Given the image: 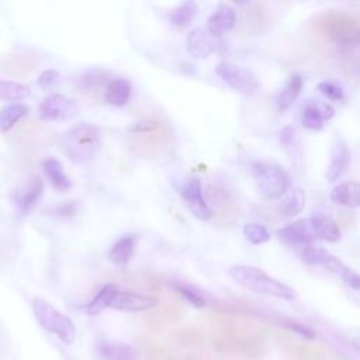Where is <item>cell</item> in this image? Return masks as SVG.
Here are the masks:
<instances>
[{
	"mask_svg": "<svg viewBox=\"0 0 360 360\" xmlns=\"http://www.w3.org/2000/svg\"><path fill=\"white\" fill-rule=\"evenodd\" d=\"M229 276L236 284L252 292L287 301L295 298V291L290 285L271 277L259 267L249 264H235L229 269Z\"/></svg>",
	"mask_w": 360,
	"mask_h": 360,
	"instance_id": "7a4b0ae2",
	"label": "cell"
},
{
	"mask_svg": "<svg viewBox=\"0 0 360 360\" xmlns=\"http://www.w3.org/2000/svg\"><path fill=\"white\" fill-rule=\"evenodd\" d=\"M173 288L177 291L179 295H181L193 307H195V308H204L205 307V298L193 285L183 284V283H174Z\"/></svg>",
	"mask_w": 360,
	"mask_h": 360,
	"instance_id": "e575fe53",
	"label": "cell"
},
{
	"mask_svg": "<svg viewBox=\"0 0 360 360\" xmlns=\"http://www.w3.org/2000/svg\"><path fill=\"white\" fill-rule=\"evenodd\" d=\"M243 235L252 245H263L270 240V232L264 225L257 222H248L243 225Z\"/></svg>",
	"mask_w": 360,
	"mask_h": 360,
	"instance_id": "836d02e7",
	"label": "cell"
},
{
	"mask_svg": "<svg viewBox=\"0 0 360 360\" xmlns=\"http://www.w3.org/2000/svg\"><path fill=\"white\" fill-rule=\"evenodd\" d=\"M304 87V77L300 73L291 75L277 94L276 104L280 111L288 110L300 97Z\"/></svg>",
	"mask_w": 360,
	"mask_h": 360,
	"instance_id": "7402d4cb",
	"label": "cell"
},
{
	"mask_svg": "<svg viewBox=\"0 0 360 360\" xmlns=\"http://www.w3.org/2000/svg\"><path fill=\"white\" fill-rule=\"evenodd\" d=\"M97 350L104 360H135L136 357L135 347L125 342H98Z\"/></svg>",
	"mask_w": 360,
	"mask_h": 360,
	"instance_id": "cb8c5ba5",
	"label": "cell"
},
{
	"mask_svg": "<svg viewBox=\"0 0 360 360\" xmlns=\"http://www.w3.org/2000/svg\"><path fill=\"white\" fill-rule=\"evenodd\" d=\"M42 180L38 176L27 179L13 193V202L21 214H27L42 194Z\"/></svg>",
	"mask_w": 360,
	"mask_h": 360,
	"instance_id": "2e32d148",
	"label": "cell"
},
{
	"mask_svg": "<svg viewBox=\"0 0 360 360\" xmlns=\"http://www.w3.org/2000/svg\"><path fill=\"white\" fill-rule=\"evenodd\" d=\"M197 4L194 1H184L169 13V21L174 27H187L197 14Z\"/></svg>",
	"mask_w": 360,
	"mask_h": 360,
	"instance_id": "1f68e13d",
	"label": "cell"
},
{
	"mask_svg": "<svg viewBox=\"0 0 360 360\" xmlns=\"http://www.w3.org/2000/svg\"><path fill=\"white\" fill-rule=\"evenodd\" d=\"M280 145L291 160L301 158V146L294 127L285 125L280 129Z\"/></svg>",
	"mask_w": 360,
	"mask_h": 360,
	"instance_id": "4dcf8cb0",
	"label": "cell"
},
{
	"mask_svg": "<svg viewBox=\"0 0 360 360\" xmlns=\"http://www.w3.org/2000/svg\"><path fill=\"white\" fill-rule=\"evenodd\" d=\"M110 82L111 80H108V72L103 69H91L82 75L79 79V87L87 94H96L101 91L103 87L107 89Z\"/></svg>",
	"mask_w": 360,
	"mask_h": 360,
	"instance_id": "484cf974",
	"label": "cell"
},
{
	"mask_svg": "<svg viewBox=\"0 0 360 360\" xmlns=\"http://www.w3.org/2000/svg\"><path fill=\"white\" fill-rule=\"evenodd\" d=\"M277 236L280 240H283L285 245L291 248H305L308 245H312V242L316 239L309 219L301 218L297 219L277 231Z\"/></svg>",
	"mask_w": 360,
	"mask_h": 360,
	"instance_id": "8fae6325",
	"label": "cell"
},
{
	"mask_svg": "<svg viewBox=\"0 0 360 360\" xmlns=\"http://www.w3.org/2000/svg\"><path fill=\"white\" fill-rule=\"evenodd\" d=\"M32 311L37 322L46 332L56 335L66 345L73 343L76 328L68 315L58 311L52 304L41 297L32 300Z\"/></svg>",
	"mask_w": 360,
	"mask_h": 360,
	"instance_id": "277c9868",
	"label": "cell"
},
{
	"mask_svg": "<svg viewBox=\"0 0 360 360\" xmlns=\"http://www.w3.org/2000/svg\"><path fill=\"white\" fill-rule=\"evenodd\" d=\"M352 346L360 353V336H356L352 339Z\"/></svg>",
	"mask_w": 360,
	"mask_h": 360,
	"instance_id": "ab89813d",
	"label": "cell"
},
{
	"mask_svg": "<svg viewBox=\"0 0 360 360\" xmlns=\"http://www.w3.org/2000/svg\"><path fill=\"white\" fill-rule=\"evenodd\" d=\"M107 103L115 105V107H122L128 103L129 97H131V84L128 80L117 77L112 79L107 89H105V94H104Z\"/></svg>",
	"mask_w": 360,
	"mask_h": 360,
	"instance_id": "4316f807",
	"label": "cell"
},
{
	"mask_svg": "<svg viewBox=\"0 0 360 360\" xmlns=\"http://www.w3.org/2000/svg\"><path fill=\"white\" fill-rule=\"evenodd\" d=\"M252 173L262 195L267 200H278L284 197L291 186L287 172L273 162H255Z\"/></svg>",
	"mask_w": 360,
	"mask_h": 360,
	"instance_id": "5b68a950",
	"label": "cell"
},
{
	"mask_svg": "<svg viewBox=\"0 0 360 360\" xmlns=\"http://www.w3.org/2000/svg\"><path fill=\"white\" fill-rule=\"evenodd\" d=\"M305 200H307V197H305V191L302 188H300V187L292 188L284 195V198L281 200V202L278 205V210L284 217H295L304 210Z\"/></svg>",
	"mask_w": 360,
	"mask_h": 360,
	"instance_id": "f546056e",
	"label": "cell"
},
{
	"mask_svg": "<svg viewBox=\"0 0 360 360\" xmlns=\"http://www.w3.org/2000/svg\"><path fill=\"white\" fill-rule=\"evenodd\" d=\"M215 42L212 39V35L204 30H193L188 32L186 39V48L187 52L197 59H204L210 56L214 51Z\"/></svg>",
	"mask_w": 360,
	"mask_h": 360,
	"instance_id": "44dd1931",
	"label": "cell"
},
{
	"mask_svg": "<svg viewBox=\"0 0 360 360\" xmlns=\"http://www.w3.org/2000/svg\"><path fill=\"white\" fill-rule=\"evenodd\" d=\"M339 274H340L343 283H345L347 287L360 291V273H357V271L352 270L350 267H346V266H345V267L340 270Z\"/></svg>",
	"mask_w": 360,
	"mask_h": 360,
	"instance_id": "8d00e7d4",
	"label": "cell"
},
{
	"mask_svg": "<svg viewBox=\"0 0 360 360\" xmlns=\"http://www.w3.org/2000/svg\"><path fill=\"white\" fill-rule=\"evenodd\" d=\"M38 60L30 53H14L0 58V70L8 76L25 79L37 69Z\"/></svg>",
	"mask_w": 360,
	"mask_h": 360,
	"instance_id": "9a60e30c",
	"label": "cell"
},
{
	"mask_svg": "<svg viewBox=\"0 0 360 360\" xmlns=\"http://www.w3.org/2000/svg\"><path fill=\"white\" fill-rule=\"evenodd\" d=\"M181 194H183V198L187 202L190 211L193 212V215L195 218H198L201 221H207L214 215L211 207L208 205V202L204 198L201 181L198 179H190L187 181V184L184 186Z\"/></svg>",
	"mask_w": 360,
	"mask_h": 360,
	"instance_id": "4fadbf2b",
	"label": "cell"
},
{
	"mask_svg": "<svg viewBox=\"0 0 360 360\" xmlns=\"http://www.w3.org/2000/svg\"><path fill=\"white\" fill-rule=\"evenodd\" d=\"M285 326L290 330H292L294 333H297L298 336H301L304 339H308V340H311V339H314L316 336V333H315V330L312 328H309L308 325L300 323V322H287Z\"/></svg>",
	"mask_w": 360,
	"mask_h": 360,
	"instance_id": "f35d334b",
	"label": "cell"
},
{
	"mask_svg": "<svg viewBox=\"0 0 360 360\" xmlns=\"http://www.w3.org/2000/svg\"><path fill=\"white\" fill-rule=\"evenodd\" d=\"M42 170L49 180L51 186L58 191V193H65L72 188V183L69 177L66 176L63 166L60 162L55 158H48L42 162Z\"/></svg>",
	"mask_w": 360,
	"mask_h": 360,
	"instance_id": "603a6c76",
	"label": "cell"
},
{
	"mask_svg": "<svg viewBox=\"0 0 360 360\" xmlns=\"http://www.w3.org/2000/svg\"><path fill=\"white\" fill-rule=\"evenodd\" d=\"M236 25V11L228 4H221L207 20V28L211 35H222Z\"/></svg>",
	"mask_w": 360,
	"mask_h": 360,
	"instance_id": "d6986e66",
	"label": "cell"
},
{
	"mask_svg": "<svg viewBox=\"0 0 360 360\" xmlns=\"http://www.w3.org/2000/svg\"><path fill=\"white\" fill-rule=\"evenodd\" d=\"M28 111V107L22 103H11L0 108V131L4 134L11 131Z\"/></svg>",
	"mask_w": 360,
	"mask_h": 360,
	"instance_id": "83f0119b",
	"label": "cell"
},
{
	"mask_svg": "<svg viewBox=\"0 0 360 360\" xmlns=\"http://www.w3.org/2000/svg\"><path fill=\"white\" fill-rule=\"evenodd\" d=\"M335 114V108L326 103L319 100H307L302 112H301V122L307 129L319 131L322 129L325 121L330 120Z\"/></svg>",
	"mask_w": 360,
	"mask_h": 360,
	"instance_id": "7c38bea8",
	"label": "cell"
},
{
	"mask_svg": "<svg viewBox=\"0 0 360 360\" xmlns=\"http://www.w3.org/2000/svg\"><path fill=\"white\" fill-rule=\"evenodd\" d=\"M215 73L228 87L242 94H253L259 87L256 76L246 68L235 63L219 62L215 66Z\"/></svg>",
	"mask_w": 360,
	"mask_h": 360,
	"instance_id": "8992f818",
	"label": "cell"
},
{
	"mask_svg": "<svg viewBox=\"0 0 360 360\" xmlns=\"http://www.w3.org/2000/svg\"><path fill=\"white\" fill-rule=\"evenodd\" d=\"M118 287L115 284H105L93 298L89 304H86L84 311L89 315H97L103 312L107 307H111V302L118 292Z\"/></svg>",
	"mask_w": 360,
	"mask_h": 360,
	"instance_id": "f1b7e54d",
	"label": "cell"
},
{
	"mask_svg": "<svg viewBox=\"0 0 360 360\" xmlns=\"http://www.w3.org/2000/svg\"><path fill=\"white\" fill-rule=\"evenodd\" d=\"M329 198L336 205H342L346 208H359L360 207V183L357 181H343L336 184Z\"/></svg>",
	"mask_w": 360,
	"mask_h": 360,
	"instance_id": "ffe728a7",
	"label": "cell"
},
{
	"mask_svg": "<svg viewBox=\"0 0 360 360\" xmlns=\"http://www.w3.org/2000/svg\"><path fill=\"white\" fill-rule=\"evenodd\" d=\"M129 132V148L136 156L142 158L162 155L172 139V127L163 118H145L131 127Z\"/></svg>",
	"mask_w": 360,
	"mask_h": 360,
	"instance_id": "6da1fadb",
	"label": "cell"
},
{
	"mask_svg": "<svg viewBox=\"0 0 360 360\" xmlns=\"http://www.w3.org/2000/svg\"><path fill=\"white\" fill-rule=\"evenodd\" d=\"M309 224L318 239L330 243L338 242L340 239V228L335 218L330 215L329 210L325 208L323 205L314 207Z\"/></svg>",
	"mask_w": 360,
	"mask_h": 360,
	"instance_id": "30bf717a",
	"label": "cell"
},
{
	"mask_svg": "<svg viewBox=\"0 0 360 360\" xmlns=\"http://www.w3.org/2000/svg\"><path fill=\"white\" fill-rule=\"evenodd\" d=\"M60 82V75L51 69V70H45L39 75L38 77V84L44 89H51V87H55L58 83Z\"/></svg>",
	"mask_w": 360,
	"mask_h": 360,
	"instance_id": "74e56055",
	"label": "cell"
},
{
	"mask_svg": "<svg viewBox=\"0 0 360 360\" xmlns=\"http://www.w3.org/2000/svg\"><path fill=\"white\" fill-rule=\"evenodd\" d=\"M319 93L330 101H342L345 98L343 87L335 80H322L318 83Z\"/></svg>",
	"mask_w": 360,
	"mask_h": 360,
	"instance_id": "d590c367",
	"label": "cell"
},
{
	"mask_svg": "<svg viewBox=\"0 0 360 360\" xmlns=\"http://www.w3.org/2000/svg\"><path fill=\"white\" fill-rule=\"evenodd\" d=\"M10 141L14 145H18L25 149H38L45 148L53 141V134L46 127L41 125L34 120L25 122H18L14 132L11 134Z\"/></svg>",
	"mask_w": 360,
	"mask_h": 360,
	"instance_id": "52a82bcc",
	"label": "cell"
},
{
	"mask_svg": "<svg viewBox=\"0 0 360 360\" xmlns=\"http://www.w3.org/2000/svg\"><path fill=\"white\" fill-rule=\"evenodd\" d=\"M77 104L75 100L63 94H49L39 104V117L44 121H68L77 114Z\"/></svg>",
	"mask_w": 360,
	"mask_h": 360,
	"instance_id": "ba28073f",
	"label": "cell"
},
{
	"mask_svg": "<svg viewBox=\"0 0 360 360\" xmlns=\"http://www.w3.org/2000/svg\"><path fill=\"white\" fill-rule=\"evenodd\" d=\"M350 165V149L346 141L339 139L333 143L329 153V165L326 167V180L330 183L338 181L349 169Z\"/></svg>",
	"mask_w": 360,
	"mask_h": 360,
	"instance_id": "e0dca14e",
	"label": "cell"
},
{
	"mask_svg": "<svg viewBox=\"0 0 360 360\" xmlns=\"http://www.w3.org/2000/svg\"><path fill=\"white\" fill-rule=\"evenodd\" d=\"M136 245V235L128 233L121 236L110 249L108 252V260L115 266H125L129 259L132 257V253L135 250Z\"/></svg>",
	"mask_w": 360,
	"mask_h": 360,
	"instance_id": "d4e9b609",
	"label": "cell"
},
{
	"mask_svg": "<svg viewBox=\"0 0 360 360\" xmlns=\"http://www.w3.org/2000/svg\"><path fill=\"white\" fill-rule=\"evenodd\" d=\"M301 259L304 263L309 266H318L323 267L325 270H329L332 273H340V270L345 267V264L329 250L315 246V245H308L301 249Z\"/></svg>",
	"mask_w": 360,
	"mask_h": 360,
	"instance_id": "ac0fdd59",
	"label": "cell"
},
{
	"mask_svg": "<svg viewBox=\"0 0 360 360\" xmlns=\"http://www.w3.org/2000/svg\"><path fill=\"white\" fill-rule=\"evenodd\" d=\"M30 94V89L13 80L0 79V100L1 101H20Z\"/></svg>",
	"mask_w": 360,
	"mask_h": 360,
	"instance_id": "d6a6232c",
	"label": "cell"
},
{
	"mask_svg": "<svg viewBox=\"0 0 360 360\" xmlns=\"http://www.w3.org/2000/svg\"><path fill=\"white\" fill-rule=\"evenodd\" d=\"M328 35L339 44L360 46V24L343 15H335L325 22Z\"/></svg>",
	"mask_w": 360,
	"mask_h": 360,
	"instance_id": "9c48e42d",
	"label": "cell"
},
{
	"mask_svg": "<svg viewBox=\"0 0 360 360\" xmlns=\"http://www.w3.org/2000/svg\"><path fill=\"white\" fill-rule=\"evenodd\" d=\"M101 132L90 122H79L69 128L62 138L65 155L76 163L90 162L100 146Z\"/></svg>",
	"mask_w": 360,
	"mask_h": 360,
	"instance_id": "3957f363",
	"label": "cell"
},
{
	"mask_svg": "<svg viewBox=\"0 0 360 360\" xmlns=\"http://www.w3.org/2000/svg\"><path fill=\"white\" fill-rule=\"evenodd\" d=\"M159 305V300L150 295L129 292V291H118L111 302V308L125 312H143L153 309Z\"/></svg>",
	"mask_w": 360,
	"mask_h": 360,
	"instance_id": "5bb4252c",
	"label": "cell"
}]
</instances>
